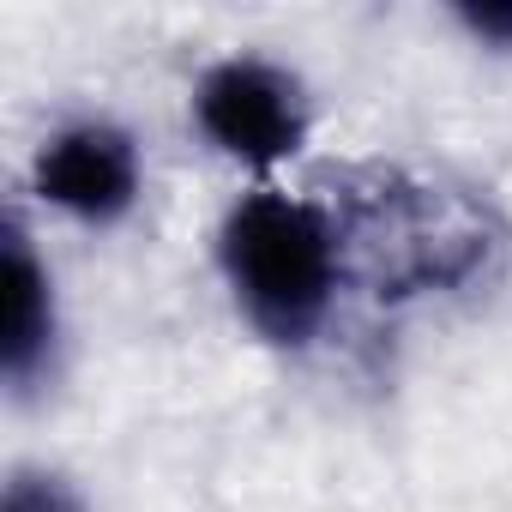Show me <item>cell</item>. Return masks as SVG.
<instances>
[{
  "label": "cell",
  "instance_id": "6da1fadb",
  "mask_svg": "<svg viewBox=\"0 0 512 512\" xmlns=\"http://www.w3.org/2000/svg\"><path fill=\"white\" fill-rule=\"evenodd\" d=\"M223 278L272 344H308L338 296V217L296 193H253L223 223Z\"/></svg>",
  "mask_w": 512,
  "mask_h": 512
},
{
  "label": "cell",
  "instance_id": "5b68a950",
  "mask_svg": "<svg viewBox=\"0 0 512 512\" xmlns=\"http://www.w3.org/2000/svg\"><path fill=\"white\" fill-rule=\"evenodd\" d=\"M7 326H0V368H7L13 386L37 380V368L49 362L55 350V284H49V266L37 260V247L19 223H7Z\"/></svg>",
  "mask_w": 512,
  "mask_h": 512
},
{
  "label": "cell",
  "instance_id": "8992f818",
  "mask_svg": "<svg viewBox=\"0 0 512 512\" xmlns=\"http://www.w3.org/2000/svg\"><path fill=\"white\" fill-rule=\"evenodd\" d=\"M0 512H85L79 494L61 482V476H43V470H19L7 482V500H0Z\"/></svg>",
  "mask_w": 512,
  "mask_h": 512
},
{
  "label": "cell",
  "instance_id": "7a4b0ae2",
  "mask_svg": "<svg viewBox=\"0 0 512 512\" xmlns=\"http://www.w3.org/2000/svg\"><path fill=\"white\" fill-rule=\"evenodd\" d=\"M338 241L356 247L374 296H416V290L458 284L476 272L488 247L482 223L452 193H434L398 175L362 187V199L338 223Z\"/></svg>",
  "mask_w": 512,
  "mask_h": 512
},
{
  "label": "cell",
  "instance_id": "277c9868",
  "mask_svg": "<svg viewBox=\"0 0 512 512\" xmlns=\"http://www.w3.org/2000/svg\"><path fill=\"white\" fill-rule=\"evenodd\" d=\"M37 193L79 223H115L139 199V151L109 121H73L37 151Z\"/></svg>",
  "mask_w": 512,
  "mask_h": 512
},
{
  "label": "cell",
  "instance_id": "52a82bcc",
  "mask_svg": "<svg viewBox=\"0 0 512 512\" xmlns=\"http://www.w3.org/2000/svg\"><path fill=\"white\" fill-rule=\"evenodd\" d=\"M464 31L494 43V49H512V0H470V7H458Z\"/></svg>",
  "mask_w": 512,
  "mask_h": 512
},
{
  "label": "cell",
  "instance_id": "3957f363",
  "mask_svg": "<svg viewBox=\"0 0 512 512\" xmlns=\"http://www.w3.org/2000/svg\"><path fill=\"white\" fill-rule=\"evenodd\" d=\"M193 109H199L205 139L223 157L253 163V169H272V163L296 157L302 139H308L302 79L284 73L278 61H260V55H229V61H217L199 79Z\"/></svg>",
  "mask_w": 512,
  "mask_h": 512
}]
</instances>
